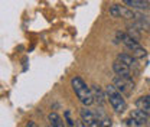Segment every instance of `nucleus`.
Segmentation results:
<instances>
[{
    "mask_svg": "<svg viewBox=\"0 0 150 127\" xmlns=\"http://www.w3.org/2000/svg\"><path fill=\"white\" fill-rule=\"evenodd\" d=\"M71 87H72V90H74L75 95L78 97V100H79L85 107L91 106L94 103L91 88L85 84V81H84L81 77H74V78H71Z\"/></svg>",
    "mask_w": 150,
    "mask_h": 127,
    "instance_id": "nucleus-1",
    "label": "nucleus"
},
{
    "mask_svg": "<svg viewBox=\"0 0 150 127\" xmlns=\"http://www.w3.org/2000/svg\"><path fill=\"white\" fill-rule=\"evenodd\" d=\"M104 92H105V98H107V101L110 103V106H111L117 113H123V111L126 110L127 103H126L123 94L117 90L112 84H108V85L105 87Z\"/></svg>",
    "mask_w": 150,
    "mask_h": 127,
    "instance_id": "nucleus-2",
    "label": "nucleus"
},
{
    "mask_svg": "<svg viewBox=\"0 0 150 127\" xmlns=\"http://www.w3.org/2000/svg\"><path fill=\"white\" fill-rule=\"evenodd\" d=\"M108 13H110V16L111 18H115V19H142L140 18V15L139 13H136L134 10H131L129 7H126V6H121V4H112L111 7H110V10H108Z\"/></svg>",
    "mask_w": 150,
    "mask_h": 127,
    "instance_id": "nucleus-3",
    "label": "nucleus"
},
{
    "mask_svg": "<svg viewBox=\"0 0 150 127\" xmlns=\"http://www.w3.org/2000/svg\"><path fill=\"white\" fill-rule=\"evenodd\" d=\"M79 117H81V121L84 123L85 127H101L98 118H97V116L94 114L91 110L87 109V107L81 109V111H79Z\"/></svg>",
    "mask_w": 150,
    "mask_h": 127,
    "instance_id": "nucleus-4",
    "label": "nucleus"
},
{
    "mask_svg": "<svg viewBox=\"0 0 150 127\" xmlns=\"http://www.w3.org/2000/svg\"><path fill=\"white\" fill-rule=\"evenodd\" d=\"M112 85L121 94H129V92H131V90H134V82L131 79L121 78V77H114L112 78Z\"/></svg>",
    "mask_w": 150,
    "mask_h": 127,
    "instance_id": "nucleus-5",
    "label": "nucleus"
},
{
    "mask_svg": "<svg viewBox=\"0 0 150 127\" xmlns=\"http://www.w3.org/2000/svg\"><path fill=\"white\" fill-rule=\"evenodd\" d=\"M115 36H117V39H118L123 45H126L130 51H136V49H139V48H140L139 42H137V40H136L133 36H130L129 33H126V32L118 31V32L115 33Z\"/></svg>",
    "mask_w": 150,
    "mask_h": 127,
    "instance_id": "nucleus-6",
    "label": "nucleus"
},
{
    "mask_svg": "<svg viewBox=\"0 0 150 127\" xmlns=\"http://www.w3.org/2000/svg\"><path fill=\"white\" fill-rule=\"evenodd\" d=\"M112 71L115 72L117 77H121V78H127V79H131V71L130 68L124 64H121L120 61H114L112 64Z\"/></svg>",
    "mask_w": 150,
    "mask_h": 127,
    "instance_id": "nucleus-7",
    "label": "nucleus"
},
{
    "mask_svg": "<svg viewBox=\"0 0 150 127\" xmlns=\"http://www.w3.org/2000/svg\"><path fill=\"white\" fill-rule=\"evenodd\" d=\"M126 7H129L131 10H147L150 7L147 0H121Z\"/></svg>",
    "mask_w": 150,
    "mask_h": 127,
    "instance_id": "nucleus-8",
    "label": "nucleus"
},
{
    "mask_svg": "<svg viewBox=\"0 0 150 127\" xmlns=\"http://www.w3.org/2000/svg\"><path fill=\"white\" fill-rule=\"evenodd\" d=\"M91 92H93L94 101H95L98 106H103V104L105 103V92L101 90L98 85H93V87H91Z\"/></svg>",
    "mask_w": 150,
    "mask_h": 127,
    "instance_id": "nucleus-9",
    "label": "nucleus"
},
{
    "mask_svg": "<svg viewBox=\"0 0 150 127\" xmlns=\"http://www.w3.org/2000/svg\"><path fill=\"white\" fill-rule=\"evenodd\" d=\"M48 121H49L51 127H65V121L62 120V117L58 113H55V111H52V113L48 114Z\"/></svg>",
    "mask_w": 150,
    "mask_h": 127,
    "instance_id": "nucleus-10",
    "label": "nucleus"
},
{
    "mask_svg": "<svg viewBox=\"0 0 150 127\" xmlns=\"http://www.w3.org/2000/svg\"><path fill=\"white\" fill-rule=\"evenodd\" d=\"M117 61H120L121 64L127 65L129 68L134 67V65L137 64V59H136L133 55H130V54H120L118 56H117Z\"/></svg>",
    "mask_w": 150,
    "mask_h": 127,
    "instance_id": "nucleus-11",
    "label": "nucleus"
},
{
    "mask_svg": "<svg viewBox=\"0 0 150 127\" xmlns=\"http://www.w3.org/2000/svg\"><path fill=\"white\" fill-rule=\"evenodd\" d=\"M130 117H133V118H136V120H139L142 124H146L147 123V120H149L150 114H147V113H144L143 110H133L130 114Z\"/></svg>",
    "mask_w": 150,
    "mask_h": 127,
    "instance_id": "nucleus-12",
    "label": "nucleus"
},
{
    "mask_svg": "<svg viewBox=\"0 0 150 127\" xmlns=\"http://www.w3.org/2000/svg\"><path fill=\"white\" fill-rule=\"evenodd\" d=\"M136 107L139 110H143L147 114H150V101L147 98V95L146 97H140L139 100H136Z\"/></svg>",
    "mask_w": 150,
    "mask_h": 127,
    "instance_id": "nucleus-13",
    "label": "nucleus"
},
{
    "mask_svg": "<svg viewBox=\"0 0 150 127\" xmlns=\"http://www.w3.org/2000/svg\"><path fill=\"white\" fill-rule=\"evenodd\" d=\"M95 116H97V118H98L101 127H111V118L103 111V109L98 110V113H97Z\"/></svg>",
    "mask_w": 150,
    "mask_h": 127,
    "instance_id": "nucleus-14",
    "label": "nucleus"
},
{
    "mask_svg": "<svg viewBox=\"0 0 150 127\" xmlns=\"http://www.w3.org/2000/svg\"><path fill=\"white\" fill-rule=\"evenodd\" d=\"M126 126L127 127H142L143 124H142L139 120H136V118H133V117H129V118L126 120Z\"/></svg>",
    "mask_w": 150,
    "mask_h": 127,
    "instance_id": "nucleus-15",
    "label": "nucleus"
},
{
    "mask_svg": "<svg viewBox=\"0 0 150 127\" xmlns=\"http://www.w3.org/2000/svg\"><path fill=\"white\" fill-rule=\"evenodd\" d=\"M133 56L137 59V58H143V56H146V49H143L142 46L139 48V49H136V51H133Z\"/></svg>",
    "mask_w": 150,
    "mask_h": 127,
    "instance_id": "nucleus-16",
    "label": "nucleus"
},
{
    "mask_svg": "<svg viewBox=\"0 0 150 127\" xmlns=\"http://www.w3.org/2000/svg\"><path fill=\"white\" fill-rule=\"evenodd\" d=\"M25 127H38V124L35 123V121H28V123H26V126H25Z\"/></svg>",
    "mask_w": 150,
    "mask_h": 127,
    "instance_id": "nucleus-17",
    "label": "nucleus"
},
{
    "mask_svg": "<svg viewBox=\"0 0 150 127\" xmlns=\"http://www.w3.org/2000/svg\"><path fill=\"white\" fill-rule=\"evenodd\" d=\"M75 127H85V126H84V123H82V121H76Z\"/></svg>",
    "mask_w": 150,
    "mask_h": 127,
    "instance_id": "nucleus-18",
    "label": "nucleus"
},
{
    "mask_svg": "<svg viewBox=\"0 0 150 127\" xmlns=\"http://www.w3.org/2000/svg\"><path fill=\"white\" fill-rule=\"evenodd\" d=\"M147 98H149V101H150V95H147Z\"/></svg>",
    "mask_w": 150,
    "mask_h": 127,
    "instance_id": "nucleus-19",
    "label": "nucleus"
},
{
    "mask_svg": "<svg viewBox=\"0 0 150 127\" xmlns=\"http://www.w3.org/2000/svg\"><path fill=\"white\" fill-rule=\"evenodd\" d=\"M147 1H149V0H147Z\"/></svg>",
    "mask_w": 150,
    "mask_h": 127,
    "instance_id": "nucleus-20",
    "label": "nucleus"
}]
</instances>
